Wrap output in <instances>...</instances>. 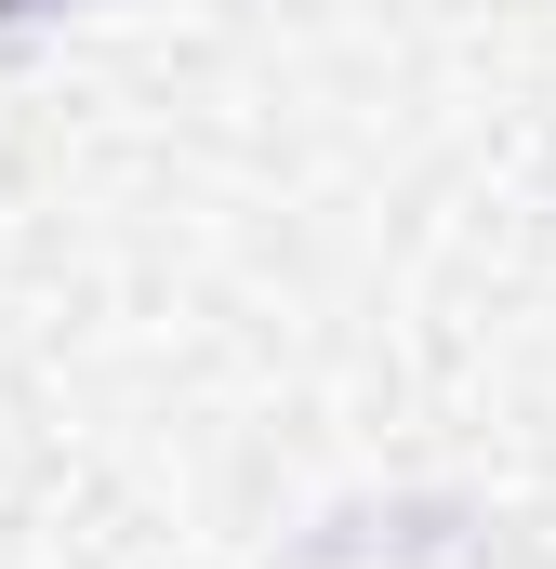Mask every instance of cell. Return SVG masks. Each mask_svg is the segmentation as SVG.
Instances as JSON below:
<instances>
[{"label": "cell", "mask_w": 556, "mask_h": 569, "mask_svg": "<svg viewBox=\"0 0 556 569\" xmlns=\"http://www.w3.org/2000/svg\"><path fill=\"white\" fill-rule=\"evenodd\" d=\"M27 13H67V0H0V27H27Z\"/></svg>", "instance_id": "6da1fadb"}]
</instances>
